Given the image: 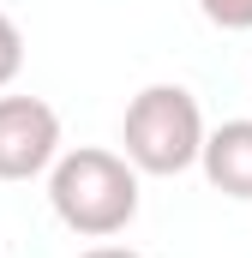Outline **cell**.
Instances as JSON below:
<instances>
[{"label": "cell", "instance_id": "6", "mask_svg": "<svg viewBox=\"0 0 252 258\" xmlns=\"http://www.w3.org/2000/svg\"><path fill=\"white\" fill-rule=\"evenodd\" d=\"M198 12L216 30H252V0H198Z\"/></svg>", "mask_w": 252, "mask_h": 258}, {"label": "cell", "instance_id": "7", "mask_svg": "<svg viewBox=\"0 0 252 258\" xmlns=\"http://www.w3.org/2000/svg\"><path fill=\"white\" fill-rule=\"evenodd\" d=\"M78 258H144V252H132V246H120V240H96V246H84Z\"/></svg>", "mask_w": 252, "mask_h": 258}, {"label": "cell", "instance_id": "1", "mask_svg": "<svg viewBox=\"0 0 252 258\" xmlns=\"http://www.w3.org/2000/svg\"><path fill=\"white\" fill-rule=\"evenodd\" d=\"M48 204L78 240H114L138 216V168L102 144L60 150L48 168Z\"/></svg>", "mask_w": 252, "mask_h": 258}, {"label": "cell", "instance_id": "4", "mask_svg": "<svg viewBox=\"0 0 252 258\" xmlns=\"http://www.w3.org/2000/svg\"><path fill=\"white\" fill-rule=\"evenodd\" d=\"M198 168H204V180H210L222 198L252 204V120H222V126H204Z\"/></svg>", "mask_w": 252, "mask_h": 258}, {"label": "cell", "instance_id": "2", "mask_svg": "<svg viewBox=\"0 0 252 258\" xmlns=\"http://www.w3.org/2000/svg\"><path fill=\"white\" fill-rule=\"evenodd\" d=\"M198 144H204V108L186 84H144L120 114V156L138 174L174 180L198 168Z\"/></svg>", "mask_w": 252, "mask_h": 258}, {"label": "cell", "instance_id": "5", "mask_svg": "<svg viewBox=\"0 0 252 258\" xmlns=\"http://www.w3.org/2000/svg\"><path fill=\"white\" fill-rule=\"evenodd\" d=\"M18 72H24V36H18V24L0 12V90H6Z\"/></svg>", "mask_w": 252, "mask_h": 258}, {"label": "cell", "instance_id": "3", "mask_svg": "<svg viewBox=\"0 0 252 258\" xmlns=\"http://www.w3.org/2000/svg\"><path fill=\"white\" fill-rule=\"evenodd\" d=\"M60 156V114L42 96H0V180H36Z\"/></svg>", "mask_w": 252, "mask_h": 258}]
</instances>
